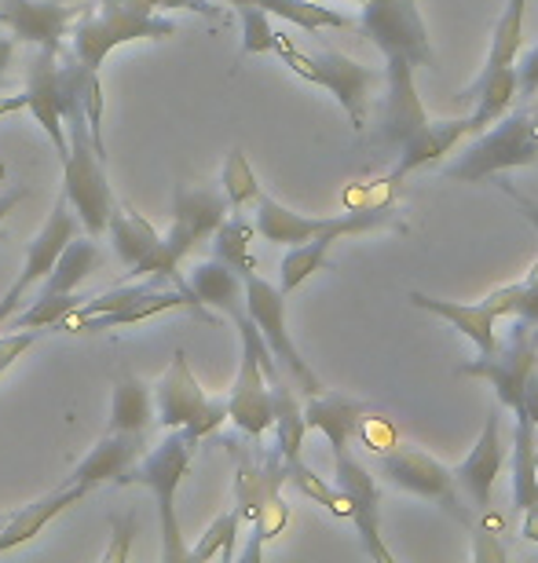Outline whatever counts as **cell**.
<instances>
[{"label":"cell","mask_w":538,"mask_h":563,"mask_svg":"<svg viewBox=\"0 0 538 563\" xmlns=\"http://www.w3.org/2000/svg\"><path fill=\"white\" fill-rule=\"evenodd\" d=\"M66 81V110H63V125H66V154H63V198L70 201V209L77 212V220L85 223L88 234H103L110 209H114V190L107 184V168L92 143V129L81 103H77V88L74 74L63 70Z\"/></svg>","instance_id":"cell-1"},{"label":"cell","mask_w":538,"mask_h":563,"mask_svg":"<svg viewBox=\"0 0 538 563\" xmlns=\"http://www.w3.org/2000/svg\"><path fill=\"white\" fill-rule=\"evenodd\" d=\"M74 30V55L77 66L88 74H99L107 63V55L118 48V44H132V41H165L179 30L176 19L158 15V11H147L132 0H99L96 11H81L77 15Z\"/></svg>","instance_id":"cell-2"},{"label":"cell","mask_w":538,"mask_h":563,"mask_svg":"<svg viewBox=\"0 0 538 563\" xmlns=\"http://www.w3.org/2000/svg\"><path fill=\"white\" fill-rule=\"evenodd\" d=\"M195 439L184 428H165V439L151 450L140 465H132L118 483H136L147 487L158 501V523H162V560L179 563L187 560L184 534H179V516H176V490L187 479L190 461H195Z\"/></svg>","instance_id":"cell-3"},{"label":"cell","mask_w":538,"mask_h":563,"mask_svg":"<svg viewBox=\"0 0 538 563\" xmlns=\"http://www.w3.org/2000/svg\"><path fill=\"white\" fill-rule=\"evenodd\" d=\"M524 165H538V107L517 110V114L506 110L495 129L476 132V140L443 168V176L458 184H480Z\"/></svg>","instance_id":"cell-4"},{"label":"cell","mask_w":538,"mask_h":563,"mask_svg":"<svg viewBox=\"0 0 538 563\" xmlns=\"http://www.w3.org/2000/svg\"><path fill=\"white\" fill-rule=\"evenodd\" d=\"M275 55L283 59L289 70L297 77H305L308 85H319L338 99L341 110L349 114L352 129L363 132L366 129V118H370V99H374V88H377V70L370 66L349 59V55L333 52V48H319V52H300L286 33L275 37Z\"/></svg>","instance_id":"cell-5"},{"label":"cell","mask_w":538,"mask_h":563,"mask_svg":"<svg viewBox=\"0 0 538 563\" xmlns=\"http://www.w3.org/2000/svg\"><path fill=\"white\" fill-rule=\"evenodd\" d=\"M154 421L162 428H184V432L201 443L217 428L228 421V399L206 396V388L198 385L195 369L187 363V352L176 347L165 374L154 385Z\"/></svg>","instance_id":"cell-6"},{"label":"cell","mask_w":538,"mask_h":563,"mask_svg":"<svg viewBox=\"0 0 538 563\" xmlns=\"http://www.w3.org/2000/svg\"><path fill=\"white\" fill-rule=\"evenodd\" d=\"M355 30L370 37V44L392 59H407L414 70L418 66H432V44H429V26H425L418 0H363L359 4Z\"/></svg>","instance_id":"cell-7"},{"label":"cell","mask_w":538,"mask_h":563,"mask_svg":"<svg viewBox=\"0 0 538 563\" xmlns=\"http://www.w3.org/2000/svg\"><path fill=\"white\" fill-rule=\"evenodd\" d=\"M242 286H245V314H250L253 325L261 330L267 352L275 355L278 369L294 377V385L305 391V396H319V391H327L322 388V380L316 377V369L300 358L294 336H289V330H286V292L278 286H272L267 278H261L256 272L245 275Z\"/></svg>","instance_id":"cell-8"},{"label":"cell","mask_w":538,"mask_h":563,"mask_svg":"<svg viewBox=\"0 0 538 563\" xmlns=\"http://www.w3.org/2000/svg\"><path fill=\"white\" fill-rule=\"evenodd\" d=\"M392 206H370V209H352L341 212V217H305V212L286 209L283 201H275L272 195L256 198V212H253V228L261 239L275 242V245H300L308 239H316L322 231H341V234H363L374 231L388 220Z\"/></svg>","instance_id":"cell-9"},{"label":"cell","mask_w":538,"mask_h":563,"mask_svg":"<svg viewBox=\"0 0 538 563\" xmlns=\"http://www.w3.org/2000/svg\"><path fill=\"white\" fill-rule=\"evenodd\" d=\"M381 476H385L392 487L418 494V498L440 505V509L458 520L462 527H473V509L462 501V490L454 483V472L443 465V461L429 457L425 450L414 446H396L388 454H381Z\"/></svg>","instance_id":"cell-10"},{"label":"cell","mask_w":538,"mask_h":563,"mask_svg":"<svg viewBox=\"0 0 538 563\" xmlns=\"http://www.w3.org/2000/svg\"><path fill=\"white\" fill-rule=\"evenodd\" d=\"M110 242H114L118 261L129 267V275L136 278H169L176 289H187V278L179 275V261L165 245V234H158L136 209L118 206L110 209L107 220ZM190 292V289H187Z\"/></svg>","instance_id":"cell-11"},{"label":"cell","mask_w":538,"mask_h":563,"mask_svg":"<svg viewBox=\"0 0 538 563\" xmlns=\"http://www.w3.org/2000/svg\"><path fill=\"white\" fill-rule=\"evenodd\" d=\"M535 366H538V336L513 322L506 347L498 344L491 355H480V358H473V363H462L454 374L458 377H484V380H491V388H495L502 410L520 413L524 385H528V374Z\"/></svg>","instance_id":"cell-12"},{"label":"cell","mask_w":538,"mask_h":563,"mask_svg":"<svg viewBox=\"0 0 538 563\" xmlns=\"http://www.w3.org/2000/svg\"><path fill=\"white\" fill-rule=\"evenodd\" d=\"M74 234H77V212L70 209V201L59 195V198H55L52 212H48V220H44L41 234L30 242L26 264H22L19 278L11 282L8 292L0 297V330H4V322L19 311L22 297H26V292H33V286H41L44 275L52 272V264L59 261V253L66 250V242H70Z\"/></svg>","instance_id":"cell-13"},{"label":"cell","mask_w":538,"mask_h":563,"mask_svg":"<svg viewBox=\"0 0 538 563\" xmlns=\"http://www.w3.org/2000/svg\"><path fill=\"white\" fill-rule=\"evenodd\" d=\"M333 487L341 490V498L349 501V520L355 523L359 542L370 553V560L392 563L388 545L381 542V490L377 479L370 476V468L359 457H352V450L333 454Z\"/></svg>","instance_id":"cell-14"},{"label":"cell","mask_w":538,"mask_h":563,"mask_svg":"<svg viewBox=\"0 0 538 563\" xmlns=\"http://www.w3.org/2000/svg\"><path fill=\"white\" fill-rule=\"evenodd\" d=\"M502 468H506V439H502V402H495V407L487 410L484 432H480L476 446L469 450V457L462 461V465L451 468L458 490L465 494L476 512L491 509Z\"/></svg>","instance_id":"cell-15"},{"label":"cell","mask_w":538,"mask_h":563,"mask_svg":"<svg viewBox=\"0 0 538 563\" xmlns=\"http://www.w3.org/2000/svg\"><path fill=\"white\" fill-rule=\"evenodd\" d=\"M22 103L33 114V121L44 129V136L52 140L55 154H66V125H63V110H66V81H63V66H59V48H41L30 59L26 74V92Z\"/></svg>","instance_id":"cell-16"},{"label":"cell","mask_w":538,"mask_h":563,"mask_svg":"<svg viewBox=\"0 0 538 563\" xmlns=\"http://www.w3.org/2000/svg\"><path fill=\"white\" fill-rule=\"evenodd\" d=\"M429 114L414 88V66L399 55L385 59V99H381V140L388 146L407 143L418 132Z\"/></svg>","instance_id":"cell-17"},{"label":"cell","mask_w":538,"mask_h":563,"mask_svg":"<svg viewBox=\"0 0 538 563\" xmlns=\"http://www.w3.org/2000/svg\"><path fill=\"white\" fill-rule=\"evenodd\" d=\"M228 198L220 190H209V187H187L179 190L176 201H173V228L165 234V245L176 261L195 250L198 242L212 239V231L220 228V220L228 217Z\"/></svg>","instance_id":"cell-18"},{"label":"cell","mask_w":538,"mask_h":563,"mask_svg":"<svg viewBox=\"0 0 538 563\" xmlns=\"http://www.w3.org/2000/svg\"><path fill=\"white\" fill-rule=\"evenodd\" d=\"M81 15V8H70L63 0H0V26L11 37L37 44V48H59L70 22Z\"/></svg>","instance_id":"cell-19"},{"label":"cell","mask_w":538,"mask_h":563,"mask_svg":"<svg viewBox=\"0 0 538 563\" xmlns=\"http://www.w3.org/2000/svg\"><path fill=\"white\" fill-rule=\"evenodd\" d=\"M228 421L250 439H261L272 428V385L250 347H242L239 374L228 391Z\"/></svg>","instance_id":"cell-20"},{"label":"cell","mask_w":538,"mask_h":563,"mask_svg":"<svg viewBox=\"0 0 538 563\" xmlns=\"http://www.w3.org/2000/svg\"><path fill=\"white\" fill-rule=\"evenodd\" d=\"M88 494H92V490H88L85 483L70 479V483H63V487L48 490L44 498L30 501L26 509L11 512L8 520H4V527H0V553H11V549L33 542V538H37L44 527L55 520V516H63L66 509H74V505L85 501Z\"/></svg>","instance_id":"cell-21"},{"label":"cell","mask_w":538,"mask_h":563,"mask_svg":"<svg viewBox=\"0 0 538 563\" xmlns=\"http://www.w3.org/2000/svg\"><path fill=\"white\" fill-rule=\"evenodd\" d=\"M465 136H473V121H469V114L465 118H451V121H425V125L414 132L407 143H399V162L385 179L399 184L403 176L418 173V168L440 162L443 154H451Z\"/></svg>","instance_id":"cell-22"},{"label":"cell","mask_w":538,"mask_h":563,"mask_svg":"<svg viewBox=\"0 0 538 563\" xmlns=\"http://www.w3.org/2000/svg\"><path fill=\"white\" fill-rule=\"evenodd\" d=\"M143 454V435L140 432H110L99 439V443L92 446V454H88L81 465L74 468L77 483H85L88 490H96L99 483H118L125 472L136 465Z\"/></svg>","instance_id":"cell-23"},{"label":"cell","mask_w":538,"mask_h":563,"mask_svg":"<svg viewBox=\"0 0 538 563\" xmlns=\"http://www.w3.org/2000/svg\"><path fill=\"white\" fill-rule=\"evenodd\" d=\"M176 308H187V311H198L201 314V303L195 300V292L151 286L140 300H132L125 311H118V314H92V319L70 322L63 333H103V330H118V325L147 322V319H154V314H165V311H176Z\"/></svg>","instance_id":"cell-24"},{"label":"cell","mask_w":538,"mask_h":563,"mask_svg":"<svg viewBox=\"0 0 538 563\" xmlns=\"http://www.w3.org/2000/svg\"><path fill=\"white\" fill-rule=\"evenodd\" d=\"M366 413H370V407L363 399L341 396V391H319V396H308V402H305V424L319 428V432L330 439L333 454L352 450V435Z\"/></svg>","instance_id":"cell-25"},{"label":"cell","mask_w":538,"mask_h":563,"mask_svg":"<svg viewBox=\"0 0 538 563\" xmlns=\"http://www.w3.org/2000/svg\"><path fill=\"white\" fill-rule=\"evenodd\" d=\"M465 103H473L469 110V121H473V136L476 132H484L487 125H495V121L506 114L513 107V99H517V66H484V74L476 77V85L469 88L462 96Z\"/></svg>","instance_id":"cell-26"},{"label":"cell","mask_w":538,"mask_h":563,"mask_svg":"<svg viewBox=\"0 0 538 563\" xmlns=\"http://www.w3.org/2000/svg\"><path fill=\"white\" fill-rule=\"evenodd\" d=\"M410 303L421 311L436 314V319L451 322L458 333H465L469 341H473L480 347V355H491L498 347V336H495V325L498 319L491 314L484 303H454V300H436L429 297V292H410Z\"/></svg>","instance_id":"cell-27"},{"label":"cell","mask_w":538,"mask_h":563,"mask_svg":"<svg viewBox=\"0 0 538 563\" xmlns=\"http://www.w3.org/2000/svg\"><path fill=\"white\" fill-rule=\"evenodd\" d=\"M187 289L195 292V300L201 308H212V311H223L231 319L234 311L245 308V286H242V275L231 272L223 261H201L195 272L187 275Z\"/></svg>","instance_id":"cell-28"},{"label":"cell","mask_w":538,"mask_h":563,"mask_svg":"<svg viewBox=\"0 0 538 563\" xmlns=\"http://www.w3.org/2000/svg\"><path fill=\"white\" fill-rule=\"evenodd\" d=\"M154 421L151 385L136 374H121L114 380V396H110V432H147Z\"/></svg>","instance_id":"cell-29"},{"label":"cell","mask_w":538,"mask_h":563,"mask_svg":"<svg viewBox=\"0 0 538 563\" xmlns=\"http://www.w3.org/2000/svg\"><path fill=\"white\" fill-rule=\"evenodd\" d=\"M220 4H231V8L256 4V8H264L267 15L294 22V26L308 30V33H316V30H355V19L341 15V11H333V8H322L319 0H220Z\"/></svg>","instance_id":"cell-30"},{"label":"cell","mask_w":538,"mask_h":563,"mask_svg":"<svg viewBox=\"0 0 538 563\" xmlns=\"http://www.w3.org/2000/svg\"><path fill=\"white\" fill-rule=\"evenodd\" d=\"M272 428H275V450L283 461H297L300 446H305L308 424L305 407L297 402L294 388L286 385V377L272 380Z\"/></svg>","instance_id":"cell-31"},{"label":"cell","mask_w":538,"mask_h":563,"mask_svg":"<svg viewBox=\"0 0 538 563\" xmlns=\"http://www.w3.org/2000/svg\"><path fill=\"white\" fill-rule=\"evenodd\" d=\"M535 421L528 413H517L513 428V454H509V476H513V509H528L538 501V468H535Z\"/></svg>","instance_id":"cell-32"},{"label":"cell","mask_w":538,"mask_h":563,"mask_svg":"<svg viewBox=\"0 0 538 563\" xmlns=\"http://www.w3.org/2000/svg\"><path fill=\"white\" fill-rule=\"evenodd\" d=\"M103 264V253H99V245L92 239H74L66 242V250L59 253V261L52 264V272L44 275L41 282V297H48V292H74L81 282L96 272V267Z\"/></svg>","instance_id":"cell-33"},{"label":"cell","mask_w":538,"mask_h":563,"mask_svg":"<svg viewBox=\"0 0 538 563\" xmlns=\"http://www.w3.org/2000/svg\"><path fill=\"white\" fill-rule=\"evenodd\" d=\"M341 239H344L341 231H322V234H316V239H308L300 245H286L283 267H278V289L294 292V289L305 286L311 275L322 272L327 253L333 250V242H341Z\"/></svg>","instance_id":"cell-34"},{"label":"cell","mask_w":538,"mask_h":563,"mask_svg":"<svg viewBox=\"0 0 538 563\" xmlns=\"http://www.w3.org/2000/svg\"><path fill=\"white\" fill-rule=\"evenodd\" d=\"M253 234H256V228L242 217V209L228 212V217L220 220V228L212 231V250H217V261H223L231 272H239L242 278L256 272Z\"/></svg>","instance_id":"cell-35"},{"label":"cell","mask_w":538,"mask_h":563,"mask_svg":"<svg viewBox=\"0 0 538 563\" xmlns=\"http://www.w3.org/2000/svg\"><path fill=\"white\" fill-rule=\"evenodd\" d=\"M220 195L228 198L231 209H245L261 198V184H256V173L245 157L242 146H231L228 157H223V168H220Z\"/></svg>","instance_id":"cell-36"},{"label":"cell","mask_w":538,"mask_h":563,"mask_svg":"<svg viewBox=\"0 0 538 563\" xmlns=\"http://www.w3.org/2000/svg\"><path fill=\"white\" fill-rule=\"evenodd\" d=\"M81 300L85 297L77 289L74 292H48V297L33 300L26 311L11 314L4 325H8V330H55V325H59Z\"/></svg>","instance_id":"cell-37"},{"label":"cell","mask_w":538,"mask_h":563,"mask_svg":"<svg viewBox=\"0 0 538 563\" xmlns=\"http://www.w3.org/2000/svg\"><path fill=\"white\" fill-rule=\"evenodd\" d=\"M239 531H242V512L239 509L220 512L217 520L209 523V531L198 538V545L187 549V560L190 563H201V560H234Z\"/></svg>","instance_id":"cell-38"},{"label":"cell","mask_w":538,"mask_h":563,"mask_svg":"<svg viewBox=\"0 0 538 563\" xmlns=\"http://www.w3.org/2000/svg\"><path fill=\"white\" fill-rule=\"evenodd\" d=\"M524 11H528V0H506V11L498 15L495 37H491V52H487L491 66L517 63V52L524 48Z\"/></svg>","instance_id":"cell-39"},{"label":"cell","mask_w":538,"mask_h":563,"mask_svg":"<svg viewBox=\"0 0 538 563\" xmlns=\"http://www.w3.org/2000/svg\"><path fill=\"white\" fill-rule=\"evenodd\" d=\"M286 483H294V487L305 494V498H311L316 505H322L330 516H338V520H349V501L341 498V490L333 487V483H327L319 476V472H311L305 461H286Z\"/></svg>","instance_id":"cell-40"},{"label":"cell","mask_w":538,"mask_h":563,"mask_svg":"<svg viewBox=\"0 0 538 563\" xmlns=\"http://www.w3.org/2000/svg\"><path fill=\"white\" fill-rule=\"evenodd\" d=\"M239 19H242V55H267L275 52V26H272V15L256 4H242L239 8Z\"/></svg>","instance_id":"cell-41"},{"label":"cell","mask_w":538,"mask_h":563,"mask_svg":"<svg viewBox=\"0 0 538 563\" xmlns=\"http://www.w3.org/2000/svg\"><path fill=\"white\" fill-rule=\"evenodd\" d=\"M37 336H41V330H8V333L0 330V377H4L33 344H37Z\"/></svg>","instance_id":"cell-42"},{"label":"cell","mask_w":538,"mask_h":563,"mask_svg":"<svg viewBox=\"0 0 538 563\" xmlns=\"http://www.w3.org/2000/svg\"><path fill=\"white\" fill-rule=\"evenodd\" d=\"M520 300H524V282H513V286H502L495 289L491 297L484 300V308L495 314V319H517V311H520Z\"/></svg>","instance_id":"cell-43"},{"label":"cell","mask_w":538,"mask_h":563,"mask_svg":"<svg viewBox=\"0 0 538 563\" xmlns=\"http://www.w3.org/2000/svg\"><path fill=\"white\" fill-rule=\"evenodd\" d=\"M473 560L476 563H506L509 560V553L498 545V534L491 531L487 520L480 527H473Z\"/></svg>","instance_id":"cell-44"},{"label":"cell","mask_w":538,"mask_h":563,"mask_svg":"<svg viewBox=\"0 0 538 563\" xmlns=\"http://www.w3.org/2000/svg\"><path fill=\"white\" fill-rule=\"evenodd\" d=\"M509 322H517L524 325L528 333L538 336V264L531 267V275L524 278V300H520V311H517V319H509Z\"/></svg>","instance_id":"cell-45"},{"label":"cell","mask_w":538,"mask_h":563,"mask_svg":"<svg viewBox=\"0 0 538 563\" xmlns=\"http://www.w3.org/2000/svg\"><path fill=\"white\" fill-rule=\"evenodd\" d=\"M132 531H136V516H125V520H114V542H110V549L103 553L107 563H125L129 560V542H132Z\"/></svg>","instance_id":"cell-46"},{"label":"cell","mask_w":538,"mask_h":563,"mask_svg":"<svg viewBox=\"0 0 538 563\" xmlns=\"http://www.w3.org/2000/svg\"><path fill=\"white\" fill-rule=\"evenodd\" d=\"M517 92L524 99L538 96V44H535L528 55H524V63L517 66Z\"/></svg>","instance_id":"cell-47"},{"label":"cell","mask_w":538,"mask_h":563,"mask_svg":"<svg viewBox=\"0 0 538 563\" xmlns=\"http://www.w3.org/2000/svg\"><path fill=\"white\" fill-rule=\"evenodd\" d=\"M520 413H528V418L538 424V366L528 374V385H524V399H520Z\"/></svg>","instance_id":"cell-48"},{"label":"cell","mask_w":538,"mask_h":563,"mask_svg":"<svg viewBox=\"0 0 538 563\" xmlns=\"http://www.w3.org/2000/svg\"><path fill=\"white\" fill-rule=\"evenodd\" d=\"M22 198H26V187H15V190H8V195L0 198V242H8L4 239V220H8V212L15 209Z\"/></svg>","instance_id":"cell-49"},{"label":"cell","mask_w":538,"mask_h":563,"mask_svg":"<svg viewBox=\"0 0 538 563\" xmlns=\"http://www.w3.org/2000/svg\"><path fill=\"white\" fill-rule=\"evenodd\" d=\"M520 534L528 538V542L538 545V501H531L528 509H524V523H520Z\"/></svg>","instance_id":"cell-50"},{"label":"cell","mask_w":538,"mask_h":563,"mask_svg":"<svg viewBox=\"0 0 538 563\" xmlns=\"http://www.w3.org/2000/svg\"><path fill=\"white\" fill-rule=\"evenodd\" d=\"M11 55H15V37H0V81H4V74H8V66H11Z\"/></svg>","instance_id":"cell-51"},{"label":"cell","mask_w":538,"mask_h":563,"mask_svg":"<svg viewBox=\"0 0 538 563\" xmlns=\"http://www.w3.org/2000/svg\"><path fill=\"white\" fill-rule=\"evenodd\" d=\"M15 110H26V103H22V96H0V118H4V114H15Z\"/></svg>","instance_id":"cell-52"},{"label":"cell","mask_w":538,"mask_h":563,"mask_svg":"<svg viewBox=\"0 0 538 563\" xmlns=\"http://www.w3.org/2000/svg\"><path fill=\"white\" fill-rule=\"evenodd\" d=\"M4 520H8V516H0V527H4Z\"/></svg>","instance_id":"cell-53"},{"label":"cell","mask_w":538,"mask_h":563,"mask_svg":"<svg viewBox=\"0 0 538 563\" xmlns=\"http://www.w3.org/2000/svg\"><path fill=\"white\" fill-rule=\"evenodd\" d=\"M535 468H538V450H535Z\"/></svg>","instance_id":"cell-54"},{"label":"cell","mask_w":538,"mask_h":563,"mask_svg":"<svg viewBox=\"0 0 538 563\" xmlns=\"http://www.w3.org/2000/svg\"><path fill=\"white\" fill-rule=\"evenodd\" d=\"M355 4H363V0H355Z\"/></svg>","instance_id":"cell-55"}]
</instances>
